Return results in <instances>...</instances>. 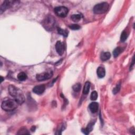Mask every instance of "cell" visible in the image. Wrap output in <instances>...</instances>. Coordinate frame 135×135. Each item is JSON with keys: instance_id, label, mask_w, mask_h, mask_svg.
Segmentation results:
<instances>
[{"instance_id": "1", "label": "cell", "mask_w": 135, "mask_h": 135, "mask_svg": "<svg viewBox=\"0 0 135 135\" xmlns=\"http://www.w3.org/2000/svg\"><path fill=\"white\" fill-rule=\"evenodd\" d=\"M9 94L14 98L19 105L23 104L25 101L24 96L20 89L15 87L14 86L10 85L8 88Z\"/></svg>"}, {"instance_id": "2", "label": "cell", "mask_w": 135, "mask_h": 135, "mask_svg": "<svg viewBox=\"0 0 135 135\" xmlns=\"http://www.w3.org/2000/svg\"><path fill=\"white\" fill-rule=\"evenodd\" d=\"M19 105L14 99H7L2 102L1 108L4 111H12L17 109Z\"/></svg>"}, {"instance_id": "3", "label": "cell", "mask_w": 135, "mask_h": 135, "mask_svg": "<svg viewBox=\"0 0 135 135\" xmlns=\"http://www.w3.org/2000/svg\"><path fill=\"white\" fill-rule=\"evenodd\" d=\"M56 25V20L52 16H48L43 22V25L47 30L51 31Z\"/></svg>"}, {"instance_id": "4", "label": "cell", "mask_w": 135, "mask_h": 135, "mask_svg": "<svg viewBox=\"0 0 135 135\" xmlns=\"http://www.w3.org/2000/svg\"><path fill=\"white\" fill-rule=\"evenodd\" d=\"M109 4L106 2H102L96 5L94 8V12L95 14H100L105 13L108 11Z\"/></svg>"}, {"instance_id": "5", "label": "cell", "mask_w": 135, "mask_h": 135, "mask_svg": "<svg viewBox=\"0 0 135 135\" xmlns=\"http://www.w3.org/2000/svg\"><path fill=\"white\" fill-rule=\"evenodd\" d=\"M54 11L57 16L61 18H65L68 13L69 10L65 6H58L54 10Z\"/></svg>"}, {"instance_id": "6", "label": "cell", "mask_w": 135, "mask_h": 135, "mask_svg": "<svg viewBox=\"0 0 135 135\" xmlns=\"http://www.w3.org/2000/svg\"><path fill=\"white\" fill-rule=\"evenodd\" d=\"M53 76V72L52 71L44 72L40 74H38L37 76V79L39 81H45V80L50 79Z\"/></svg>"}, {"instance_id": "7", "label": "cell", "mask_w": 135, "mask_h": 135, "mask_svg": "<svg viewBox=\"0 0 135 135\" xmlns=\"http://www.w3.org/2000/svg\"><path fill=\"white\" fill-rule=\"evenodd\" d=\"M14 2L15 1H5L3 2V3L1 6V8H0L1 13L2 14L3 12H4L10 8H11Z\"/></svg>"}, {"instance_id": "8", "label": "cell", "mask_w": 135, "mask_h": 135, "mask_svg": "<svg viewBox=\"0 0 135 135\" xmlns=\"http://www.w3.org/2000/svg\"><path fill=\"white\" fill-rule=\"evenodd\" d=\"M56 49L57 53L59 55H62L64 53V51H65V47H64V45L62 42H61L60 41H57L56 44Z\"/></svg>"}, {"instance_id": "9", "label": "cell", "mask_w": 135, "mask_h": 135, "mask_svg": "<svg viewBox=\"0 0 135 135\" xmlns=\"http://www.w3.org/2000/svg\"><path fill=\"white\" fill-rule=\"evenodd\" d=\"M45 89H46V87L44 85L37 86L33 88V91L35 94L41 95L44 92Z\"/></svg>"}, {"instance_id": "10", "label": "cell", "mask_w": 135, "mask_h": 135, "mask_svg": "<svg viewBox=\"0 0 135 135\" xmlns=\"http://www.w3.org/2000/svg\"><path fill=\"white\" fill-rule=\"evenodd\" d=\"M99 104L96 102H92L89 105V109L92 113H96L98 110Z\"/></svg>"}, {"instance_id": "11", "label": "cell", "mask_w": 135, "mask_h": 135, "mask_svg": "<svg viewBox=\"0 0 135 135\" xmlns=\"http://www.w3.org/2000/svg\"><path fill=\"white\" fill-rule=\"evenodd\" d=\"M94 123L93 122V123H90L88 125L87 127L86 128H85V129H82V133L85 134V135H88L90 133V131H92V129H93V126H94Z\"/></svg>"}, {"instance_id": "12", "label": "cell", "mask_w": 135, "mask_h": 135, "mask_svg": "<svg viewBox=\"0 0 135 135\" xmlns=\"http://www.w3.org/2000/svg\"><path fill=\"white\" fill-rule=\"evenodd\" d=\"M97 73L99 78H102L105 76L106 70L104 67H99L97 71Z\"/></svg>"}, {"instance_id": "13", "label": "cell", "mask_w": 135, "mask_h": 135, "mask_svg": "<svg viewBox=\"0 0 135 135\" xmlns=\"http://www.w3.org/2000/svg\"><path fill=\"white\" fill-rule=\"evenodd\" d=\"M110 57H111V54L109 52H102L101 54L100 58H101V60L103 61H107L110 59Z\"/></svg>"}, {"instance_id": "14", "label": "cell", "mask_w": 135, "mask_h": 135, "mask_svg": "<svg viewBox=\"0 0 135 135\" xmlns=\"http://www.w3.org/2000/svg\"><path fill=\"white\" fill-rule=\"evenodd\" d=\"M90 83L89 81L86 82L85 84L84 87H83V93L84 95H87L90 90Z\"/></svg>"}, {"instance_id": "15", "label": "cell", "mask_w": 135, "mask_h": 135, "mask_svg": "<svg viewBox=\"0 0 135 135\" xmlns=\"http://www.w3.org/2000/svg\"><path fill=\"white\" fill-rule=\"evenodd\" d=\"M18 78L20 81H24L28 78L27 74L24 72H20L18 74Z\"/></svg>"}, {"instance_id": "16", "label": "cell", "mask_w": 135, "mask_h": 135, "mask_svg": "<svg viewBox=\"0 0 135 135\" xmlns=\"http://www.w3.org/2000/svg\"><path fill=\"white\" fill-rule=\"evenodd\" d=\"M71 20L74 22H79L82 19V15L81 14H73L71 17Z\"/></svg>"}, {"instance_id": "17", "label": "cell", "mask_w": 135, "mask_h": 135, "mask_svg": "<svg viewBox=\"0 0 135 135\" xmlns=\"http://www.w3.org/2000/svg\"><path fill=\"white\" fill-rule=\"evenodd\" d=\"M123 49L122 48H121V47L116 48L114 50V52H113L114 56L115 57H117L122 52H123Z\"/></svg>"}, {"instance_id": "18", "label": "cell", "mask_w": 135, "mask_h": 135, "mask_svg": "<svg viewBox=\"0 0 135 135\" xmlns=\"http://www.w3.org/2000/svg\"><path fill=\"white\" fill-rule=\"evenodd\" d=\"M58 32L59 34H60V35H61L65 37H68V32L66 30L62 29L61 28H58Z\"/></svg>"}, {"instance_id": "19", "label": "cell", "mask_w": 135, "mask_h": 135, "mask_svg": "<svg viewBox=\"0 0 135 135\" xmlns=\"http://www.w3.org/2000/svg\"><path fill=\"white\" fill-rule=\"evenodd\" d=\"M128 33L126 31H124V32H123V33H121V37H120V40L121 42H124L127 40V39L128 38Z\"/></svg>"}, {"instance_id": "20", "label": "cell", "mask_w": 135, "mask_h": 135, "mask_svg": "<svg viewBox=\"0 0 135 135\" xmlns=\"http://www.w3.org/2000/svg\"><path fill=\"white\" fill-rule=\"evenodd\" d=\"M18 135H24V134H30V133H29L28 130H27V128H22L21 129L18 131L17 133Z\"/></svg>"}, {"instance_id": "21", "label": "cell", "mask_w": 135, "mask_h": 135, "mask_svg": "<svg viewBox=\"0 0 135 135\" xmlns=\"http://www.w3.org/2000/svg\"><path fill=\"white\" fill-rule=\"evenodd\" d=\"M81 84L80 83H77L73 86V90L75 92H79L81 90Z\"/></svg>"}, {"instance_id": "22", "label": "cell", "mask_w": 135, "mask_h": 135, "mask_svg": "<svg viewBox=\"0 0 135 135\" xmlns=\"http://www.w3.org/2000/svg\"><path fill=\"white\" fill-rule=\"evenodd\" d=\"M121 88V83L120 82H119L117 86H116V87L113 90V94H117V93L120 91Z\"/></svg>"}, {"instance_id": "23", "label": "cell", "mask_w": 135, "mask_h": 135, "mask_svg": "<svg viewBox=\"0 0 135 135\" xmlns=\"http://www.w3.org/2000/svg\"><path fill=\"white\" fill-rule=\"evenodd\" d=\"M98 98V94L96 91H93L90 96V99L92 101H95Z\"/></svg>"}, {"instance_id": "24", "label": "cell", "mask_w": 135, "mask_h": 135, "mask_svg": "<svg viewBox=\"0 0 135 135\" xmlns=\"http://www.w3.org/2000/svg\"><path fill=\"white\" fill-rule=\"evenodd\" d=\"M69 28L73 30H78L80 29V27L78 24H72L69 25Z\"/></svg>"}, {"instance_id": "25", "label": "cell", "mask_w": 135, "mask_h": 135, "mask_svg": "<svg viewBox=\"0 0 135 135\" xmlns=\"http://www.w3.org/2000/svg\"><path fill=\"white\" fill-rule=\"evenodd\" d=\"M134 57H133V62H132V64H131V65L130 66V70L131 69H132V68H133L134 66Z\"/></svg>"}, {"instance_id": "26", "label": "cell", "mask_w": 135, "mask_h": 135, "mask_svg": "<svg viewBox=\"0 0 135 135\" xmlns=\"http://www.w3.org/2000/svg\"><path fill=\"white\" fill-rule=\"evenodd\" d=\"M1 82H2L3 81V79L2 77H1Z\"/></svg>"}]
</instances>
